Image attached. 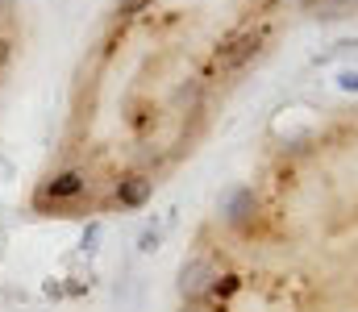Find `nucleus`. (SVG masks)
Segmentation results:
<instances>
[{
	"label": "nucleus",
	"instance_id": "obj_6",
	"mask_svg": "<svg viewBox=\"0 0 358 312\" xmlns=\"http://www.w3.org/2000/svg\"><path fill=\"white\" fill-rule=\"evenodd\" d=\"M338 88H342V92H358V67L338 71Z\"/></svg>",
	"mask_w": 358,
	"mask_h": 312
},
{
	"label": "nucleus",
	"instance_id": "obj_8",
	"mask_svg": "<svg viewBox=\"0 0 358 312\" xmlns=\"http://www.w3.org/2000/svg\"><path fill=\"white\" fill-rule=\"evenodd\" d=\"M159 237H163V233H159V225L142 229V237H138V250H155V246H159Z\"/></svg>",
	"mask_w": 358,
	"mask_h": 312
},
{
	"label": "nucleus",
	"instance_id": "obj_10",
	"mask_svg": "<svg viewBox=\"0 0 358 312\" xmlns=\"http://www.w3.org/2000/svg\"><path fill=\"white\" fill-rule=\"evenodd\" d=\"M334 54H342V59H358V42H338L329 54H321V59H334Z\"/></svg>",
	"mask_w": 358,
	"mask_h": 312
},
{
	"label": "nucleus",
	"instance_id": "obj_7",
	"mask_svg": "<svg viewBox=\"0 0 358 312\" xmlns=\"http://www.w3.org/2000/svg\"><path fill=\"white\" fill-rule=\"evenodd\" d=\"M150 4H155V0H121V4H117V13H121V17H138V13H142V8H150Z\"/></svg>",
	"mask_w": 358,
	"mask_h": 312
},
{
	"label": "nucleus",
	"instance_id": "obj_5",
	"mask_svg": "<svg viewBox=\"0 0 358 312\" xmlns=\"http://www.w3.org/2000/svg\"><path fill=\"white\" fill-rule=\"evenodd\" d=\"M259 42H263V29H259V34H242L238 42H229V46H221V54H217V63H221L225 71H238L242 63H250V59L259 54Z\"/></svg>",
	"mask_w": 358,
	"mask_h": 312
},
{
	"label": "nucleus",
	"instance_id": "obj_1",
	"mask_svg": "<svg viewBox=\"0 0 358 312\" xmlns=\"http://www.w3.org/2000/svg\"><path fill=\"white\" fill-rule=\"evenodd\" d=\"M217 275H221V267H217L208 254H192V258L179 267V296H183V300H204V296L213 292Z\"/></svg>",
	"mask_w": 358,
	"mask_h": 312
},
{
	"label": "nucleus",
	"instance_id": "obj_2",
	"mask_svg": "<svg viewBox=\"0 0 358 312\" xmlns=\"http://www.w3.org/2000/svg\"><path fill=\"white\" fill-rule=\"evenodd\" d=\"M88 192V175L84 171H59V175H50L46 184H42V192H38V205H67V200H80Z\"/></svg>",
	"mask_w": 358,
	"mask_h": 312
},
{
	"label": "nucleus",
	"instance_id": "obj_11",
	"mask_svg": "<svg viewBox=\"0 0 358 312\" xmlns=\"http://www.w3.org/2000/svg\"><path fill=\"white\" fill-rule=\"evenodd\" d=\"M8 59H13V42H8V38H0V71L8 67Z\"/></svg>",
	"mask_w": 358,
	"mask_h": 312
},
{
	"label": "nucleus",
	"instance_id": "obj_4",
	"mask_svg": "<svg viewBox=\"0 0 358 312\" xmlns=\"http://www.w3.org/2000/svg\"><path fill=\"white\" fill-rule=\"evenodd\" d=\"M113 196H117V205H121V208H142V205H150V196H155V179H150V175H142V171L121 175Z\"/></svg>",
	"mask_w": 358,
	"mask_h": 312
},
{
	"label": "nucleus",
	"instance_id": "obj_3",
	"mask_svg": "<svg viewBox=\"0 0 358 312\" xmlns=\"http://www.w3.org/2000/svg\"><path fill=\"white\" fill-rule=\"evenodd\" d=\"M221 212H225V225H234V229L255 225V212H259V196H255V188H229L225 200H221Z\"/></svg>",
	"mask_w": 358,
	"mask_h": 312
},
{
	"label": "nucleus",
	"instance_id": "obj_9",
	"mask_svg": "<svg viewBox=\"0 0 358 312\" xmlns=\"http://www.w3.org/2000/svg\"><path fill=\"white\" fill-rule=\"evenodd\" d=\"M100 233H104V225H100V221H92L88 229H84V242H80V246H84V250H96V242H100Z\"/></svg>",
	"mask_w": 358,
	"mask_h": 312
},
{
	"label": "nucleus",
	"instance_id": "obj_12",
	"mask_svg": "<svg viewBox=\"0 0 358 312\" xmlns=\"http://www.w3.org/2000/svg\"><path fill=\"white\" fill-rule=\"evenodd\" d=\"M346 4H358V0H346Z\"/></svg>",
	"mask_w": 358,
	"mask_h": 312
}]
</instances>
